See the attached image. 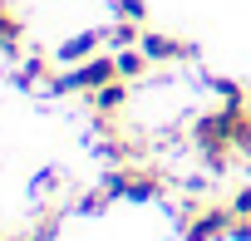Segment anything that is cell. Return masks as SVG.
I'll list each match as a JSON object with an SVG mask.
<instances>
[{"label":"cell","instance_id":"1","mask_svg":"<svg viewBox=\"0 0 251 241\" xmlns=\"http://www.w3.org/2000/svg\"><path fill=\"white\" fill-rule=\"evenodd\" d=\"M108 79H118V59H113V54H89V59L74 64L69 74H54L50 89H54V94H94V89H103Z\"/></svg>","mask_w":251,"mask_h":241},{"label":"cell","instance_id":"2","mask_svg":"<svg viewBox=\"0 0 251 241\" xmlns=\"http://www.w3.org/2000/svg\"><path fill=\"white\" fill-rule=\"evenodd\" d=\"M182 217H187V241H217V236H231V221H236V212L222 207V202H212V207H182Z\"/></svg>","mask_w":251,"mask_h":241},{"label":"cell","instance_id":"3","mask_svg":"<svg viewBox=\"0 0 251 241\" xmlns=\"http://www.w3.org/2000/svg\"><path fill=\"white\" fill-rule=\"evenodd\" d=\"M103 187L113 197H133V202H148V197H163V177L158 172H143V168H118L103 177Z\"/></svg>","mask_w":251,"mask_h":241},{"label":"cell","instance_id":"4","mask_svg":"<svg viewBox=\"0 0 251 241\" xmlns=\"http://www.w3.org/2000/svg\"><path fill=\"white\" fill-rule=\"evenodd\" d=\"M192 143L202 148V158H207V153H231V113H226V108H217V113L197 118Z\"/></svg>","mask_w":251,"mask_h":241},{"label":"cell","instance_id":"5","mask_svg":"<svg viewBox=\"0 0 251 241\" xmlns=\"http://www.w3.org/2000/svg\"><path fill=\"white\" fill-rule=\"evenodd\" d=\"M138 45H143V54H148L153 64H163V59H187V54H192L182 40H173V35H158V30H143V40H138Z\"/></svg>","mask_w":251,"mask_h":241},{"label":"cell","instance_id":"6","mask_svg":"<svg viewBox=\"0 0 251 241\" xmlns=\"http://www.w3.org/2000/svg\"><path fill=\"white\" fill-rule=\"evenodd\" d=\"M89 103H94L99 113H118L123 103H128V79H108L103 89H94V94H89Z\"/></svg>","mask_w":251,"mask_h":241},{"label":"cell","instance_id":"7","mask_svg":"<svg viewBox=\"0 0 251 241\" xmlns=\"http://www.w3.org/2000/svg\"><path fill=\"white\" fill-rule=\"evenodd\" d=\"M113 59H118V79H143V74L153 69V59L143 54V45H133V49H118Z\"/></svg>","mask_w":251,"mask_h":241},{"label":"cell","instance_id":"8","mask_svg":"<svg viewBox=\"0 0 251 241\" xmlns=\"http://www.w3.org/2000/svg\"><path fill=\"white\" fill-rule=\"evenodd\" d=\"M20 40H25V20L15 15V5L0 0V49H15Z\"/></svg>","mask_w":251,"mask_h":241},{"label":"cell","instance_id":"9","mask_svg":"<svg viewBox=\"0 0 251 241\" xmlns=\"http://www.w3.org/2000/svg\"><path fill=\"white\" fill-rule=\"evenodd\" d=\"M99 40H103V35H74V40H64V45H59V64H84V59L99 49Z\"/></svg>","mask_w":251,"mask_h":241},{"label":"cell","instance_id":"10","mask_svg":"<svg viewBox=\"0 0 251 241\" xmlns=\"http://www.w3.org/2000/svg\"><path fill=\"white\" fill-rule=\"evenodd\" d=\"M212 89H217V98H222L226 113H246V94H241V84H231V79H212Z\"/></svg>","mask_w":251,"mask_h":241},{"label":"cell","instance_id":"11","mask_svg":"<svg viewBox=\"0 0 251 241\" xmlns=\"http://www.w3.org/2000/svg\"><path fill=\"white\" fill-rule=\"evenodd\" d=\"M138 40H143V35H138V20H123V15H118V25H108V45H113V49H133Z\"/></svg>","mask_w":251,"mask_h":241},{"label":"cell","instance_id":"12","mask_svg":"<svg viewBox=\"0 0 251 241\" xmlns=\"http://www.w3.org/2000/svg\"><path fill=\"white\" fill-rule=\"evenodd\" d=\"M231 148L251 153V113H231Z\"/></svg>","mask_w":251,"mask_h":241},{"label":"cell","instance_id":"13","mask_svg":"<svg viewBox=\"0 0 251 241\" xmlns=\"http://www.w3.org/2000/svg\"><path fill=\"white\" fill-rule=\"evenodd\" d=\"M35 79H54V74H50V59H40V54L25 59V69H20V84H35Z\"/></svg>","mask_w":251,"mask_h":241},{"label":"cell","instance_id":"14","mask_svg":"<svg viewBox=\"0 0 251 241\" xmlns=\"http://www.w3.org/2000/svg\"><path fill=\"white\" fill-rule=\"evenodd\" d=\"M118 15H123V20H138V25H143V20H148V0H118Z\"/></svg>","mask_w":251,"mask_h":241},{"label":"cell","instance_id":"15","mask_svg":"<svg viewBox=\"0 0 251 241\" xmlns=\"http://www.w3.org/2000/svg\"><path fill=\"white\" fill-rule=\"evenodd\" d=\"M108 197H113L108 187H94V192H84V202H79V207H84V212H103V207H108Z\"/></svg>","mask_w":251,"mask_h":241},{"label":"cell","instance_id":"16","mask_svg":"<svg viewBox=\"0 0 251 241\" xmlns=\"http://www.w3.org/2000/svg\"><path fill=\"white\" fill-rule=\"evenodd\" d=\"M226 207H231L236 217H251V182H246V187H241V192H236V197H231Z\"/></svg>","mask_w":251,"mask_h":241},{"label":"cell","instance_id":"17","mask_svg":"<svg viewBox=\"0 0 251 241\" xmlns=\"http://www.w3.org/2000/svg\"><path fill=\"white\" fill-rule=\"evenodd\" d=\"M231 236H236V241H251V217H236V221H231Z\"/></svg>","mask_w":251,"mask_h":241}]
</instances>
